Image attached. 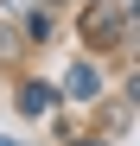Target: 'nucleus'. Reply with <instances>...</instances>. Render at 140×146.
I'll use <instances>...</instances> for the list:
<instances>
[{"label":"nucleus","instance_id":"nucleus-3","mask_svg":"<svg viewBox=\"0 0 140 146\" xmlns=\"http://www.w3.org/2000/svg\"><path fill=\"white\" fill-rule=\"evenodd\" d=\"M0 146H7V140H0Z\"/></svg>","mask_w":140,"mask_h":146},{"label":"nucleus","instance_id":"nucleus-2","mask_svg":"<svg viewBox=\"0 0 140 146\" xmlns=\"http://www.w3.org/2000/svg\"><path fill=\"white\" fill-rule=\"evenodd\" d=\"M70 95H96V70H70Z\"/></svg>","mask_w":140,"mask_h":146},{"label":"nucleus","instance_id":"nucleus-1","mask_svg":"<svg viewBox=\"0 0 140 146\" xmlns=\"http://www.w3.org/2000/svg\"><path fill=\"white\" fill-rule=\"evenodd\" d=\"M51 102H57V95H51V89H38V83H26V89H19V108H26L32 121H45V108H51Z\"/></svg>","mask_w":140,"mask_h":146}]
</instances>
